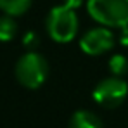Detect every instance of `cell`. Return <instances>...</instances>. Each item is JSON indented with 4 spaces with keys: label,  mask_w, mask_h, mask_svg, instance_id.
I'll return each mask as SVG.
<instances>
[{
    "label": "cell",
    "mask_w": 128,
    "mask_h": 128,
    "mask_svg": "<svg viewBox=\"0 0 128 128\" xmlns=\"http://www.w3.org/2000/svg\"><path fill=\"white\" fill-rule=\"evenodd\" d=\"M86 10L104 28L128 26V0H86Z\"/></svg>",
    "instance_id": "1"
},
{
    "label": "cell",
    "mask_w": 128,
    "mask_h": 128,
    "mask_svg": "<svg viewBox=\"0 0 128 128\" xmlns=\"http://www.w3.org/2000/svg\"><path fill=\"white\" fill-rule=\"evenodd\" d=\"M45 28L48 36L57 43L71 42L78 33V18L73 9H68L64 5L52 7L47 19Z\"/></svg>",
    "instance_id": "2"
},
{
    "label": "cell",
    "mask_w": 128,
    "mask_h": 128,
    "mask_svg": "<svg viewBox=\"0 0 128 128\" xmlns=\"http://www.w3.org/2000/svg\"><path fill=\"white\" fill-rule=\"evenodd\" d=\"M48 76V62L38 52H26L16 62V78L22 86L35 90L45 83Z\"/></svg>",
    "instance_id": "3"
},
{
    "label": "cell",
    "mask_w": 128,
    "mask_h": 128,
    "mask_svg": "<svg viewBox=\"0 0 128 128\" xmlns=\"http://www.w3.org/2000/svg\"><path fill=\"white\" fill-rule=\"evenodd\" d=\"M128 95V85L123 78H106L100 83H97L92 97L99 106L106 107V109H112L118 107Z\"/></svg>",
    "instance_id": "4"
},
{
    "label": "cell",
    "mask_w": 128,
    "mask_h": 128,
    "mask_svg": "<svg viewBox=\"0 0 128 128\" xmlns=\"http://www.w3.org/2000/svg\"><path fill=\"white\" fill-rule=\"evenodd\" d=\"M114 45V35L109 28L99 26L88 30L80 40V48L88 56H100L106 54Z\"/></svg>",
    "instance_id": "5"
},
{
    "label": "cell",
    "mask_w": 128,
    "mask_h": 128,
    "mask_svg": "<svg viewBox=\"0 0 128 128\" xmlns=\"http://www.w3.org/2000/svg\"><path fill=\"white\" fill-rule=\"evenodd\" d=\"M69 128H102V121L92 111H76L69 120Z\"/></svg>",
    "instance_id": "6"
},
{
    "label": "cell",
    "mask_w": 128,
    "mask_h": 128,
    "mask_svg": "<svg viewBox=\"0 0 128 128\" xmlns=\"http://www.w3.org/2000/svg\"><path fill=\"white\" fill-rule=\"evenodd\" d=\"M31 5V0H0V10L5 16H21Z\"/></svg>",
    "instance_id": "7"
},
{
    "label": "cell",
    "mask_w": 128,
    "mask_h": 128,
    "mask_svg": "<svg viewBox=\"0 0 128 128\" xmlns=\"http://www.w3.org/2000/svg\"><path fill=\"white\" fill-rule=\"evenodd\" d=\"M18 33V24L10 16H0V42H10Z\"/></svg>",
    "instance_id": "8"
},
{
    "label": "cell",
    "mask_w": 128,
    "mask_h": 128,
    "mask_svg": "<svg viewBox=\"0 0 128 128\" xmlns=\"http://www.w3.org/2000/svg\"><path fill=\"white\" fill-rule=\"evenodd\" d=\"M107 66H109V71L112 73L114 78H121L123 74L128 73V61H126V57L121 56V54L112 56V57L109 59Z\"/></svg>",
    "instance_id": "9"
},
{
    "label": "cell",
    "mask_w": 128,
    "mask_h": 128,
    "mask_svg": "<svg viewBox=\"0 0 128 128\" xmlns=\"http://www.w3.org/2000/svg\"><path fill=\"white\" fill-rule=\"evenodd\" d=\"M38 43H40V36H38V33H35V31H28V33L22 36V45H24L30 52H35V48L38 47Z\"/></svg>",
    "instance_id": "10"
},
{
    "label": "cell",
    "mask_w": 128,
    "mask_h": 128,
    "mask_svg": "<svg viewBox=\"0 0 128 128\" xmlns=\"http://www.w3.org/2000/svg\"><path fill=\"white\" fill-rule=\"evenodd\" d=\"M83 4V0H64V7H68V9H73V10H76L80 5Z\"/></svg>",
    "instance_id": "11"
},
{
    "label": "cell",
    "mask_w": 128,
    "mask_h": 128,
    "mask_svg": "<svg viewBox=\"0 0 128 128\" xmlns=\"http://www.w3.org/2000/svg\"><path fill=\"white\" fill-rule=\"evenodd\" d=\"M120 40H121V43H123L125 47H128V26L126 28H121V36H120Z\"/></svg>",
    "instance_id": "12"
}]
</instances>
